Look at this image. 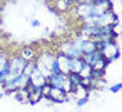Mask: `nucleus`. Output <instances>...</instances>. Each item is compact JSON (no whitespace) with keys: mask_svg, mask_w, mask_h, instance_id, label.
<instances>
[{"mask_svg":"<svg viewBox=\"0 0 122 112\" xmlns=\"http://www.w3.org/2000/svg\"><path fill=\"white\" fill-rule=\"evenodd\" d=\"M82 43H83V37L76 35L74 39L65 40V42H62L57 46V53L67 55L68 58H82V55H83Z\"/></svg>","mask_w":122,"mask_h":112,"instance_id":"obj_1","label":"nucleus"},{"mask_svg":"<svg viewBox=\"0 0 122 112\" xmlns=\"http://www.w3.org/2000/svg\"><path fill=\"white\" fill-rule=\"evenodd\" d=\"M96 43H97V50L101 53L103 58L107 61L108 65H110L112 61H115V60L119 58L121 51H119V47H118L117 40H114V39H111V40H106V42L96 40Z\"/></svg>","mask_w":122,"mask_h":112,"instance_id":"obj_2","label":"nucleus"},{"mask_svg":"<svg viewBox=\"0 0 122 112\" xmlns=\"http://www.w3.org/2000/svg\"><path fill=\"white\" fill-rule=\"evenodd\" d=\"M54 61H56V53H53L51 50H42L36 54L35 65L46 78H49L51 75V67Z\"/></svg>","mask_w":122,"mask_h":112,"instance_id":"obj_3","label":"nucleus"},{"mask_svg":"<svg viewBox=\"0 0 122 112\" xmlns=\"http://www.w3.org/2000/svg\"><path fill=\"white\" fill-rule=\"evenodd\" d=\"M26 64H28V61H25L18 54V53H15L13 54L11 57H10V68H8V76L6 80L8 82H11V80H15V79H18L21 75L24 73V71H25V67H26Z\"/></svg>","mask_w":122,"mask_h":112,"instance_id":"obj_4","label":"nucleus"},{"mask_svg":"<svg viewBox=\"0 0 122 112\" xmlns=\"http://www.w3.org/2000/svg\"><path fill=\"white\" fill-rule=\"evenodd\" d=\"M115 24H119L118 15L114 13V10L107 11L103 15L97 17V28H104V26H112Z\"/></svg>","mask_w":122,"mask_h":112,"instance_id":"obj_5","label":"nucleus"},{"mask_svg":"<svg viewBox=\"0 0 122 112\" xmlns=\"http://www.w3.org/2000/svg\"><path fill=\"white\" fill-rule=\"evenodd\" d=\"M46 83H47V78L39 71L38 68H35V69L30 72V75H29V84H32L33 87L42 89Z\"/></svg>","mask_w":122,"mask_h":112,"instance_id":"obj_6","label":"nucleus"},{"mask_svg":"<svg viewBox=\"0 0 122 112\" xmlns=\"http://www.w3.org/2000/svg\"><path fill=\"white\" fill-rule=\"evenodd\" d=\"M50 101H53V102H64V101H67V98L68 96L62 91V89L60 87H51L50 86V90H49V94H47V97Z\"/></svg>","mask_w":122,"mask_h":112,"instance_id":"obj_7","label":"nucleus"},{"mask_svg":"<svg viewBox=\"0 0 122 112\" xmlns=\"http://www.w3.org/2000/svg\"><path fill=\"white\" fill-rule=\"evenodd\" d=\"M56 60L58 64V72L64 75H69V61H71V58H68L67 55H64L61 53H56Z\"/></svg>","mask_w":122,"mask_h":112,"instance_id":"obj_8","label":"nucleus"},{"mask_svg":"<svg viewBox=\"0 0 122 112\" xmlns=\"http://www.w3.org/2000/svg\"><path fill=\"white\" fill-rule=\"evenodd\" d=\"M26 91H28V102L29 104H38L39 101L43 98V94H42V89H38V87H33L32 84H29L26 87Z\"/></svg>","mask_w":122,"mask_h":112,"instance_id":"obj_9","label":"nucleus"},{"mask_svg":"<svg viewBox=\"0 0 122 112\" xmlns=\"http://www.w3.org/2000/svg\"><path fill=\"white\" fill-rule=\"evenodd\" d=\"M18 54H20L25 61L29 62V61H35L38 53H36V50H35V47H32V46H24V47L20 49Z\"/></svg>","mask_w":122,"mask_h":112,"instance_id":"obj_10","label":"nucleus"},{"mask_svg":"<svg viewBox=\"0 0 122 112\" xmlns=\"http://www.w3.org/2000/svg\"><path fill=\"white\" fill-rule=\"evenodd\" d=\"M67 78V75L61 73V72H57V73H51L49 78H47V84H50L51 87H60L62 86V82L64 79Z\"/></svg>","mask_w":122,"mask_h":112,"instance_id":"obj_11","label":"nucleus"},{"mask_svg":"<svg viewBox=\"0 0 122 112\" xmlns=\"http://www.w3.org/2000/svg\"><path fill=\"white\" fill-rule=\"evenodd\" d=\"M89 91L90 90L87 89L85 84H78V86H75L74 87V90H72V93H71V96H74V97L78 100V98H85V97H89Z\"/></svg>","mask_w":122,"mask_h":112,"instance_id":"obj_12","label":"nucleus"},{"mask_svg":"<svg viewBox=\"0 0 122 112\" xmlns=\"http://www.w3.org/2000/svg\"><path fill=\"white\" fill-rule=\"evenodd\" d=\"M53 4L56 7V11L58 13H67V11H71L72 8V4L68 0H53Z\"/></svg>","mask_w":122,"mask_h":112,"instance_id":"obj_13","label":"nucleus"},{"mask_svg":"<svg viewBox=\"0 0 122 112\" xmlns=\"http://www.w3.org/2000/svg\"><path fill=\"white\" fill-rule=\"evenodd\" d=\"M97 50V43L96 40H92V39H83V43H82V53L85 54H89Z\"/></svg>","mask_w":122,"mask_h":112,"instance_id":"obj_14","label":"nucleus"},{"mask_svg":"<svg viewBox=\"0 0 122 112\" xmlns=\"http://www.w3.org/2000/svg\"><path fill=\"white\" fill-rule=\"evenodd\" d=\"M83 64L85 62L82 58H71V61H69V73H79Z\"/></svg>","mask_w":122,"mask_h":112,"instance_id":"obj_15","label":"nucleus"},{"mask_svg":"<svg viewBox=\"0 0 122 112\" xmlns=\"http://www.w3.org/2000/svg\"><path fill=\"white\" fill-rule=\"evenodd\" d=\"M67 76H68L69 82L72 83V86H74V87L82 83V79H81V76H79L78 73H69V75H67Z\"/></svg>","mask_w":122,"mask_h":112,"instance_id":"obj_16","label":"nucleus"},{"mask_svg":"<svg viewBox=\"0 0 122 112\" xmlns=\"http://www.w3.org/2000/svg\"><path fill=\"white\" fill-rule=\"evenodd\" d=\"M8 61H10V57H8L6 53L3 55H0V73H1V71L6 67H8Z\"/></svg>","mask_w":122,"mask_h":112,"instance_id":"obj_17","label":"nucleus"},{"mask_svg":"<svg viewBox=\"0 0 122 112\" xmlns=\"http://www.w3.org/2000/svg\"><path fill=\"white\" fill-rule=\"evenodd\" d=\"M87 101H89V97H85V98H78L76 100V107L78 108H82L83 105L87 104Z\"/></svg>","mask_w":122,"mask_h":112,"instance_id":"obj_18","label":"nucleus"},{"mask_svg":"<svg viewBox=\"0 0 122 112\" xmlns=\"http://www.w3.org/2000/svg\"><path fill=\"white\" fill-rule=\"evenodd\" d=\"M121 89H122V84L118 82V83H115V84H112V86L110 87V91H111V93H119Z\"/></svg>","mask_w":122,"mask_h":112,"instance_id":"obj_19","label":"nucleus"},{"mask_svg":"<svg viewBox=\"0 0 122 112\" xmlns=\"http://www.w3.org/2000/svg\"><path fill=\"white\" fill-rule=\"evenodd\" d=\"M30 25H32L33 28H39V26H40V22H39V19H32V21H30Z\"/></svg>","mask_w":122,"mask_h":112,"instance_id":"obj_20","label":"nucleus"},{"mask_svg":"<svg viewBox=\"0 0 122 112\" xmlns=\"http://www.w3.org/2000/svg\"><path fill=\"white\" fill-rule=\"evenodd\" d=\"M68 1H69V3H71V4H72V6H74V4H75V3H76V0H68Z\"/></svg>","mask_w":122,"mask_h":112,"instance_id":"obj_21","label":"nucleus"}]
</instances>
